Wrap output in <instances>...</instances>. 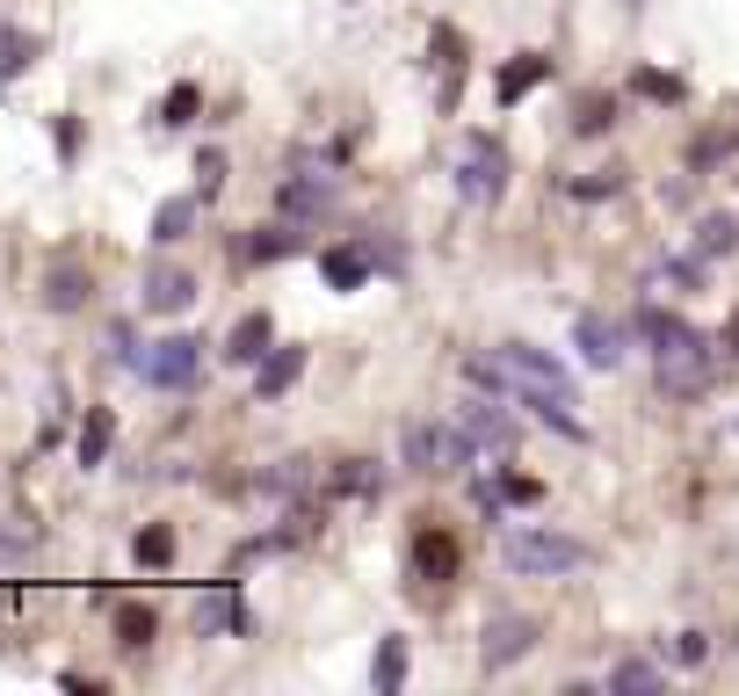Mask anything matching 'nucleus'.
I'll list each match as a JSON object with an SVG mask.
<instances>
[{
  "mask_svg": "<svg viewBox=\"0 0 739 696\" xmlns=\"http://www.w3.org/2000/svg\"><path fill=\"white\" fill-rule=\"evenodd\" d=\"M609 123H617V95H587V102L573 109V131H580V139H602Z\"/></svg>",
  "mask_w": 739,
  "mask_h": 696,
  "instance_id": "nucleus-31",
  "label": "nucleus"
},
{
  "mask_svg": "<svg viewBox=\"0 0 739 696\" xmlns=\"http://www.w3.org/2000/svg\"><path fill=\"white\" fill-rule=\"evenodd\" d=\"M500 196H508V145H500L493 131H471L465 153H457V204L493 210Z\"/></svg>",
  "mask_w": 739,
  "mask_h": 696,
  "instance_id": "nucleus-4",
  "label": "nucleus"
},
{
  "mask_svg": "<svg viewBox=\"0 0 739 696\" xmlns=\"http://www.w3.org/2000/svg\"><path fill=\"white\" fill-rule=\"evenodd\" d=\"M378 276V247L370 240H327L319 247V283H327V291H362V283Z\"/></svg>",
  "mask_w": 739,
  "mask_h": 696,
  "instance_id": "nucleus-10",
  "label": "nucleus"
},
{
  "mask_svg": "<svg viewBox=\"0 0 739 696\" xmlns=\"http://www.w3.org/2000/svg\"><path fill=\"white\" fill-rule=\"evenodd\" d=\"M457 421H465V428H471V443H479V450H500V457H515L522 428H515V414H508V400H493V392H471V400L457 406Z\"/></svg>",
  "mask_w": 739,
  "mask_h": 696,
  "instance_id": "nucleus-9",
  "label": "nucleus"
},
{
  "mask_svg": "<svg viewBox=\"0 0 739 696\" xmlns=\"http://www.w3.org/2000/svg\"><path fill=\"white\" fill-rule=\"evenodd\" d=\"M196 218H204V196H167V204H160L153 210V226H145V240H153V247H182V240H189V232H196Z\"/></svg>",
  "mask_w": 739,
  "mask_h": 696,
  "instance_id": "nucleus-19",
  "label": "nucleus"
},
{
  "mask_svg": "<svg viewBox=\"0 0 739 696\" xmlns=\"http://www.w3.org/2000/svg\"><path fill=\"white\" fill-rule=\"evenodd\" d=\"M406 580H413V595H449L465 580V544H457V530H449L443 515H428V508L406 522Z\"/></svg>",
  "mask_w": 739,
  "mask_h": 696,
  "instance_id": "nucleus-2",
  "label": "nucleus"
},
{
  "mask_svg": "<svg viewBox=\"0 0 739 696\" xmlns=\"http://www.w3.org/2000/svg\"><path fill=\"white\" fill-rule=\"evenodd\" d=\"M631 95H645V102H660V109L688 102V87L674 80V73H653V66H638V73H631Z\"/></svg>",
  "mask_w": 739,
  "mask_h": 696,
  "instance_id": "nucleus-29",
  "label": "nucleus"
},
{
  "mask_svg": "<svg viewBox=\"0 0 739 696\" xmlns=\"http://www.w3.org/2000/svg\"><path fill=\"white\" fill-rule=\"evenodd\" d=\"M544 80H551V52H515L508 66L493 73V102H500V109H515L522 95H530V87H544Z\"/></svg>",
  "mask_w": 739,
  "mask_h": 696,
  "instance_id": "nucleus-16",
  "label": "nucleus"
},
{
  "mask_svg": "<svg viewBox=\"0 0 739 696\" xmlns=\"http://www.w3.org/2000/svg\"><path fill=\"white\" fill-rule=\"evenodd\" d=\"M22 552H36V530L22 537V530H0V558H22Z\"/></svg>",
  "mask_w": 739,
  "mask_h": 696,
  "instance_id": "nucleus-35",
  "label": "nucleus"
},
{
  "mask_svg": "<svg viewBox=\"0 0 739 696\" xmlns=\"http://www.w3.org/2000/svg\"><path fill=\"white\" fill-rule=\"evenodd\" d=\"M275 218H291V226H305V232L341 218V174H312V167L283 174V182H275Z\"/></svg>",
  "mask_w": 739,
  "mask_h": 696,
  "instance_id": "nucleus-5",
  "label": "nucleus"
},
{
  "mask_svg": "<svg viewBox=\"0 0 739 696\" xmlns=\"http://www.w3.org/2000/svg\"><path fill=\"white\" fill-rule=\"evenodd\" d=\"M36 58H44V36H30V30H0V80L30 73Z\"/></svg>",
  "mask_w": 739,
  "mask_h": 696,
  "instance_id": "nucleus-26",
  "label": "nucleus"
},
{
  "mask_svg": "<svg viewBox=\"0 0 739 696\" xmlns=\"http://www.w3.org/2000/svg\"><path fill=\"white\" fill-rule=\"evenodd\" d=\"M247 631H254V617L240 602V580H218V595L196 602V639H247Z\"/></svg>",
  "mask_w": 739,
  "mask_h": 696,
  "instance_id": "nucleus-13",
  "label": "nucleus"
},
{
  "mask_svg": "<svg viewBox=\"0 0 739 696\" xmlns=\"http://www.w3.org/2000/svg\"><path fill=\"white\" fill-rule=\"evenodd\" d=\"M305 254V226H291V218H275V226H254L240 240V261H254V269H275V261Z\"/></svg>",
  "mask_w": 739,
  "mask_h": 696,
  "instance_id": "nucleus-15",
  "label": "nucleus"
},
{
  "mask_svg": "<svg viewBox=\"0 0 739 696\" xmlns=\"http://www.w3.org/2000/svg\"><path fill=\"white\" fill-rule=\"evenodd\" d=\"M312 479H319V465L312 457H283V465H269V471H254V493H269V501H305L312 493Z\"/></svg>",
  "mask_w": 739,
  "mask_h": 696,
  "instance_id": "nucleus-20",
  "label": "nucleus"
},
{
  "mask_svg": "<svg viewBox=\"0 0 739 696\" xmlns=\"http://www.w3.org/2000/svg\"><path fill=\"white\" fill-rule=\"evenodd\" d=\"M573 348H580L587 370H617L623 348H631V327H617V319H602V313H580L573 319Z\"/></svg>",
  "mask_w": 739,
  "mask_h": 696,
  "instance_id": "nucleus-12",
  "label": "nucleus"
},
{
  "mask_svg": "<svg viewBox=\"0 0 739 696\" xmlns=\"http://www.w3.org/2000/svg\"><path fill=\"white\" fill-rule=\"evenodd\" d=\"M609 689H667V675L653 661H617L609 667Z\"/></svg>",
  "mask_w": 739,
  "mask_h": 696,
  "instance_id": "nucleus-32",
  "label": "nucleus"
},
{
  "mask_svg": "<svg viewBox=\"0 0 739 696\" xmlns=\"http://www.w3.org/2000/svg\"><path fill=\"white\" fill-rule=\"evenodd\" d=\"M138 378H145V392H196V378H204V341H196V334L153 341L145 363H138Z\"/></svg>",
  "mask_w": 739,
  "mask_h": 696,
  "instance_id": "nucleus-6",
  "label": "nucleus"
},
{
  "mask_svg": "<svg viewBox=\"0 0 739 696\" xmlns=\"http://www.w3.org/2000/svg\"><path fill=\"white\" fill-rule=\"evenodd\" d=\"M370 682H378V696H399V689H406V639H378Z\"/></svg>",
  "mask_w": 739,
  "mask_h": 696,
  "instance_id": "nucleus-27",
  "label": "nucleus"
},
{
  "mask_svg": "<svg viewBox=\"0 0 739 696\" xmlns=\"http://www.w3.org/2000/svg\"><path fill=\"white\" fill-rule=\"evenodd\" d=\"M225 167H232V160H225V145H204V153H196V196H218L225 189Z\"/></svg>",
  "mask_w": 739,
  "mask_h": 696,
  "instance_id": "nucleus-33",
  "label": "nucleus"
},
{
  "mask_svg": "<svg viewBox=\"0 0 739 696\" xmlns=\"http://www.w3.org/2000/svg\"><path fill=\"white\" fill-rule=\"evenodd\" d=\"M327 487L341 493V501H378V493H384V465H378V457H334Z\"/></svg>",
  "mask_w": 739,
  "mask_h": 696,
  "instance_id": "nucleus-21",
  "label": "nucleus"
},
{
  "mask_svg": "<svg viewBox=\"0 0 739 696\" xmlns=\"http://www.w3.org/2000/svg\"><path fill=\"white\" fill-rule=\"evenodd\" d=\"M109 443H117V406H87L80 435H73V457L95 471V465H109Z\"/></svg>",
  "mask_w": 739,
  "mask_h": 696,
  "instance_id": "nucleus-22",
  "label": "nucleus"
},
{
  "mask_svg": "<svg viewBox=\"0 0 739 696\" xmlns=\"http://www.w3.org/2000/svg\"><path fill=\"white\" fill-rule=\"evenodd\" d=\"M36 305H44V313H58V319L87 313V305H95V269H87V261H52V269H44Z\"/></svg>",
  "mask_w": 739,
  "mask_h": 696,
  "instance_id": "nucleus-11",
  "label": "nucleus"
},
{
  "mask_svg": "<svg viewBox=\"0 0 739 696\" xmlns=\"http://www.w3.org/2000/svg\"><path fill=\"white\" fill-rule=\"evenodd\" d=\"M269 348H275V319H269V313H240V327L225 334L218 356H225V363H240V370H254Z\"/></svg>",
  "mask_w": 739,
  "mask_h": 696,
  "instance_id": "nucleus-17",
  "label": "nucleus"
},
{
  "mask_svg": "<svg viewBox=\"0 0 739 696\" xmlns=\"http://www.w3.org/2000/svg\"><path fill=\"white\" fill-rule=\"evenodd\" d=\"M587 558H595V552H587L580 537L544 530V522H515V530L500 537V566L522 574V580H566V574H580Z\"/></svg>",
  "mask_w": 739,
  "mask_h": 696,
  "instance_id": "nucleus-1",
  "label": "nucleus"
},
{
  "mask_svg": "<svg viewBox=\"0 0 739 696\" xmlns=\"http://www.w3.org/2000/svg\"><path fill=\"white\" fill-rule=\"evenodd\" d=\"M196 109H204V87H196V80H174L167 95H160L153 123H160V131H182V123H196Z\"/></svg>",
  "mask_w": 739,
  "mask_h": 696,
  "instance_id": "nucleus-25",
  "label": "nucleus"
},
{
  "mask_svg": "<svg viewBox=\"0 0 739 696\" xmlns=\"http://www.w3.org/2000/svg\"><path fill=\"white\" fill-rule=\"evenodd\" d=\"M399 465L421 471V479H449V471H471V465H479V443H471L465 421L421 414V421H406V428H399Z\"/></svg>",
  "mask_w": 739,
  "mask_h": 696,
  "instance_id": "nucleus-3",
  "label": "nucleus"
},
{
  "mask_svg": "<svg viewBox=\"0 0 739 696\" xmlns=\"http://www.w3.org/2000/svg\"><path fill=\"white\" fill-rule=\"evenodd\" d=\"M718 348H725V356H739V313H732V319H725V334H718Z\"/></svg>",
  "mask_w": 739,
  "mask_h": 696,
  "instance_id": "nucleus-36",
  "label": "nucleus"
},
{
  "mask_svg": "<svg viewBox=\"0 0 739 696\" xmlns=\"http://www.w3.org/2000/svg\"><path fill=\"white\" fill-rule=\"evenodd\" d=\"M696 254L704 261L739 254V210H704V218H696Z\"/></svg>",
  "mask_w": 739,
  "mask_h": 696,
  "instance_id": "nucleus-23",
  "label": "nucleus"
},
{
  "mask_svg": "<svg viewBox=\"0 0 739 696\" xmlns=\"http://www.w3.org/2000/svg\"><path fill=\"white\" fill-rule=\"evenodd\" d=\"M131 558H138V566H153V574H167V566H174V530H167V522H145V530L131 537Z\"/></svg>",
  "mask_w": 739,
  "mask_h": 696,
  "instance_id": "nucleus-28",
  "label": "nucleus"
},
{
  "mask_svg": "<svg viewBox=\"0 0 739 696\" xmlns=\"http://www.w3.org/2000/svg\"><path fill=\"white\" fill-rule=\"evenodd\" d=\"M196 297H204V283H196L189 269L153 261V269H145V283H138V313H145V319H182Z\"/></svg>",
  "mask_w": 739,
  "mask_h": 696,
  "instance_id": "nucleus-8",
  "label": "nucleus"
},
{
  "mask_svg": "<svg viewBox=\"0 0 739 696\" xmlns=\"http://www.w3.org/2000/svg\"><path fill=\"white\" fill-rule=\"evenodd\" d=\"M297 378H305V341H275L254 363V406H275Z\"/></svg>",
  "mask_w": 739,
  "mask_h": 696,
  "instance_id": "nucleus-14",
  "label": "nucleus"
},
{
  "mask_svg": "<svg viewBox=\"0 0 739 696\" xmlns=\"http://www.w3.org/2000/svg\"><path fill=\"white\" fill-rule=\"evenodd\" d=\"M428 52H435V66H443V109H449V102H457V87H465L471 44H465V30H457V22H435V30H428Z\"/></svg>",
  "mask_w": 739,
  "mask_h": 696,
  "instance_id": "nucleus-18",
  "label": "nucleus"
},
{
  "mask_svg": "<svg viewBox=\"0 0 739 696\" xmlns=\"http://www.w3.org/2000/svg\"><path fill=\"white\" fill-rule=\"evenodd\" d=\"M536 639H544L536 617H522V609H493L486 631H479V667H486V675H508L515 661H530V653H536Z\"/></svg>",
  "mask_w": 739,
  "mask_h": 696,
  "instance_id": "nucleus-7",
  "label": "nucleus"
},
{
  "mask_svg": "<svg viewBox=\"0 0 739 696\" xmlns=\"http://www.w3.org/2000/svg\"><path fill=\"white\" fill-rule=\"evenodd\" d=\"M109 624H117V645H123V653H153V639H160V609L123 602L117 617H109Z\"/></svg>",
  "mask_w": 739,
  "mask_h": 696,
  "instance_id": "nucleus-24",
  "label": "nucleus"
},
{
  "mask_svg": "<svg viewBox=\"0 0 739 696\" xmlns=\"http://www.w3.org/2000/svg\"><path fill=\"white\" fill-rule=\"evenodd\" d=\"M566 196H573V204H602V196H623V167H595V174H580V182H566Z\"/></svg>",
  "mask_w": 739,
  "mask_h": 696,
  "instance_id": "nucleus-30",
  "label": "nucleus"
},
{
  "mask_svg": "<svg viewBox=\"0 0 739 696\" xmlns=\"http://www.w3.org/2000/svg\"><path fill=\"white\" fill-rule=\"evenodd\" d=\"M674 661H682V667H704L710 661V639H704V631H674Z\"/></svg>",
  "mask_w": 739,
  "mask_h": 696,
  "instance_id": "nucleus-34",
  "label": "nucleus"
}]
</instances>
